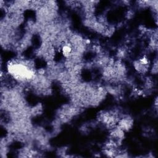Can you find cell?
I'll list each match as a JSON object with an SVG mask.
<instances>
[{"instance_id":"cell-1","label":"cell","mask_w":158,"mask_h":158,"mask_svg":"<svg viewBox=\"0 0 158 158\" xmlns=\"http://www.w3.org/2000/svg\"><path fill=\"white\" fill-rule=\"evenodd\" d=\"M133 119L129 115L122 114L120 118L117 126L122 129L123 131H130L133 125Z\"/></svg>"}]
</instances>
